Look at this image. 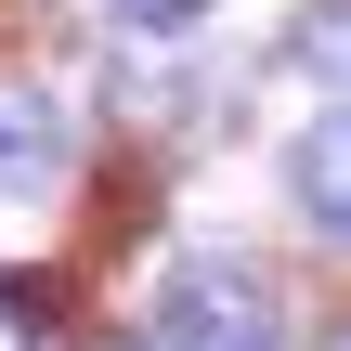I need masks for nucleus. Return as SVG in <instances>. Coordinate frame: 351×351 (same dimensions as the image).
Returning a JSON list of instances; mask_svg holds the SVG:
<instances>
[{"label":"nucleus","instance_id":"1","mask_svg":"<svg viewBox=\"0 0 351 351\" xmlns=\"http://www.w3.org/2000/svg\"><path fill=\"white\" fill-rule=\"evenodd\" d=\"M156 351H287L274 274L234 261V247H195V261L156 287Z\"/></svg>","mask_w":351,"mask_h":351},{"label":"nucleus","instance_id":"2","mask_svg":"<svg viewBox=\"0 0 351 351\" xmlns=\"http://www.w3.org/2000/svg\"><path fill=\"white\" fill-rule=\"evenodd\" d=\"M287 195H300V221H326V234H351V104L300 130V156H287Z\"/></svg>","mask_w":351,"mask_h":351},{"label":"nucleus","instance_id":"3","mask_svg":"<svg viewBox=\"0 0 351 351\" xmlns=\"http://www.w3.org/2000/svg\"><path fill=\"white\" fill-rule=\"evenodd\" d=\"M52 169H65V117L0 78V195H52Z\"/></svg>","mask_w":351,"mask_h":351},{"label":"nucleus","instance_id":"4","mask_svg":"<svg viewBox=\"0 0 351 351\" xmlns=\"http://www.w3.org/2000/svg\"><path fill=\"white\" fill-rule=\"evenodd\" d=\"M287 65L351 104V0H300V13H287Z\"/></svg>","mask_w":351,"mask_h":351},{"label":"nucleus","instance_id":"5","mask_svg":"<svg viewBox=\"0 0 351 351\" xmlns=\"http://www.w3.org/2000/svg\"><path fill=\"white\" fill-rule=\"evenodd\" d=\"M117 13H130V26H195L208 0H117Z\"/></svg>","mask_w":351,"mask_h":351},{"label":"nucleus","instance_id":"6","mask_svg":"<svg viewBox=\"0 0 351 351\" xmlns=\"http://www.w3.org/2000/svg\"><path fill=\"white\" fill-rule=\"evenodd\" d=\"M0 351H39V300H0Z\"/></svg>","mask_w":351,"mask_h":351},{"label":"nucleus","instance_id":"7","mask_svg":"<svg viewBox=\"0 0 351 351\" xmlns=\"http://www.w3.org/2000/svg\"><path fill=\"white\" fill-rule=\"evenodd\" d=\"M313 351H351V326H326V339H313Z\"/></svg>","mask_w":351,"mask_h":351},{"label":"nucleus","instance_id":"8","mask_svg":"<svg viewBox=\"0 0 351 351\" xmlns=\"http://www.w3.org/2000/svg\"><path fill=\"white\" fill-rule=\"evenodd\" d=\"M91 351H156V339H91Z\"/></svg>","mask_w":351,"mask_h":351}]
</instances>
